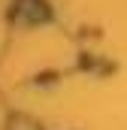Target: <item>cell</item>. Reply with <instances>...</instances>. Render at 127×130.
<instances>
[{"label": "cell", "mask_w": 127, "mask_h": 130, "mask_svg": "<svg viewBox=\"0 0 127 130\" xmlns=\"http://www.w3.org/2000/svg\"><path fill=\"white\" fill-rule=\"evenodd\" d=\"M24 12H27L30 21H45V18H49V9H45V3H39V0H27Z\"/></svg>", "instance_id": "cell-1"}, {"label": "cell", "mask_w": 127, "mask_h": 130, "mask_svg": "<svg viewBox=\"0 0 127 130\" xmlns=\"http://www.w3.org/2000/svg\"><path fill=\"white\" fill-rule=\"evenodd\" d=\"M12 130H36L27 118H12Z\"/></svg>", "instance_id": "cell-2"}]
</instances>
